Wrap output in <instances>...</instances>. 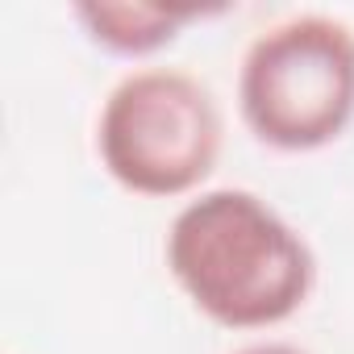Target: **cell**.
<instances>
[{
	"instance_id": "5b68a950",
	"label": "cell",
	"mask_w": 354,
	"mask_h": 354,
	"mask_svg": "<svg viewBox=\"0 0 354 354\" xmlns=\"http://www.w3.org/2000/svg\"><path fill=\"white\" fill-rule=\"evenodd\" d=\"M234 354H304V350L292 346V342H254V346H242Z\"/></svg>"
},
{
	"instance_id": "277c9868",
	"label": "cell",
	"mask_w": 354,
	"mask_h": 354,
	"mask_svg": "<svg viewBox=\"0 0 354 354\" xmlns=\"http://www.w3.org/2000/svg\"><path fill=\"white\" fill-rule=\"evenodd\" d=\"M205 9H162V5H75V21L84 34L121 59H146L171 46L184 26L201 21Z\"/></svg>"
},
{
	"instance_id": "7a4b0ae2",
	"label": "cell",
	"mask_w": 354,
	"mask_h": 354,
	"mask_svg": "<svg viewBox=\"0 0 354 354\" xmlns=\"http://www.w3.org/2000/svg\"><path fill=\"white\" fill-rule=\"evenodd\" d=\"M225 142L213 92L180 67H138L113 84L96 121L100 167L133 196L171 201L196 192Z\"/></svg>"
},
{
	"instance_id": "6da1fadb",
	"label": "cell",
	"mask_w": 354,
	"mask_h": 354,
	"mask_svg": "<svg viewBox=\"0 0 354 354\" xmlns=\"http://www.w3.org/2000/svg\"><path fill=\"white\" fill-rule=\"evenodd\" d=\"M167 271L221 329H271L296 317L317 283L304 234L246 188L201 192L167 230Z\"/></svg>"
},
{
	"instance_id": "3957f363",
	"label": "cell",
	"mask_w": 354,
	"mask_h": 354,
	"mask_svg": "<svg viewBox=\"0 0 354 354\" xmlns=\"http://www.w3.org/2000/svg\"><path fill=\"white\" fill-rule=\"evenodd\" d=\"M246 129L283 154L337 142L354 121V30L325 13H300L263 30L238 67Z\"/></svg>"
}]
</instances>
